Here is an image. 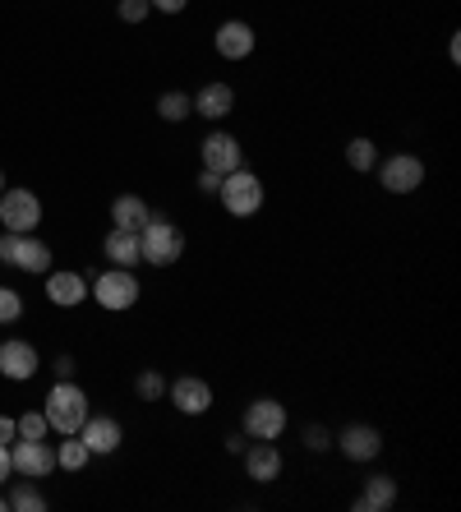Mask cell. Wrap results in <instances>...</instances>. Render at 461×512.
Instances as JSON below:
<instances>
[{
	"label": "cell",
	"mask_w": 461,
	"mask_h": 512,
	"mask_svg": "<svg viewBox=\"0 0 461 512\" xmlns=\"http://www.w3.org/2000/svg\"><path fill=\"white\" fill-rule=\"evenodd\" d=\"M42 416H47V425L56 429V434H79V425L93 416V411H88V393H83L74 379H56L47 402H42Z\"/></svg>",
	"instance_id": "obj_1"
},
{
	"label": "cell",
	"mask_w": 461,
	"mask_h": 512,
	"mask_svg": "<svg viewBox=\"0 0 461 512\" xmlns=\"http://www.w3.org/2000/svg\"><path fill=\"white\" fill-rule=\"evenodd\" d=\"M180 254H185V231H180L171 217L153 213L139 231V259L153 263V268H171Z\"/></svg>",
	"instance_id": "obj_2"
},
{
	"label": "cell",
	"mask_w": 461,
	"mask_h": 512,
	"mask_svg": "<svg viewBox=\"0 0 461 512\" xmlns=\"http://www.w3.org/2000/svg\"><path fill=\"white\" fill-rule=\"evenodd\" d=\"M217 199H222V208L231 217L249 222V217L263 213V199H268V190H263V180L254 176V171L240 167V171H226V176H222V185H217Z\"/></svg>",
	"instance_id": "obj_3"
},
{
	"label": "cell",
	"mask_w": 461,
	"mask_h": 512,
	"mask_svg": "<svg viewBox=\"0 0 461 512\" xmlns=\"http://www.w3.org/2000/svg\"><path fill=\"white\" fill-rule=\"evenodd\" d=\"M88 296H93L107 314H125V310H134V305H139L143 286H139V277H134V268H107V273L93 277Z\"/></svg>",
	"instance_id": "obj_4"
},
{
	"label": "cell",
	"mask_w": 461,
	"mask_h": 512,
	"mask_svg": "<svg viewBox=\"0 0 461 512\" xmlns=\"http://www.w3.org/2000/svg\"><path fill=\"white\" fill-rule=\"evenodd\" d=\"M286 425H291V416H286V402H277V397H254V402L245 406V416H240L245 439L277 443L286 434Z\"/></svg>",
	"instance_id": "obj_5"
},
{
	"label": "cell",
	"mask_w": 461,
	"mask_h": 512,
	"mask_svg": "<svg viewBox=\"0 0 461 512\" xmlns=\"http://www.w3.org/2000/svg\"><path fill=\"white\" fill-rule=\"evenodd\" d=\"M0 227L5 231H19V236H28V231L42 227V199H37L33 190H24V185H5V194H0Z\"/></svg>",
	"instance_id": "obj_6"
},
{
	"label": "cell",
	"mask_w": 461,
	"mask_h": 512,
	"mask_svg": "<svg viewBox=\"0 0 461 512\" xmlns=\"http://www.w3.org/2000/svg\"><path fill=\"white\" fill-rule=\"evenodd\" d=\"M379 185L388 194H397V199H406V194H415L420 185H425V162L415 153H392V157H379Z\"/></svg>",
	"instance_id": "obj_7"
},
{
	"label": "cell",
	"mask_w": 461,
	"mask_h": 512,
	"mask_svg": "<svg viewBox=\"0 0 461 512\" xmlns=\"http://www.w3.org/2000/svg\"><path fill=\"white\" fill-rule=\"evenodd\" d=\"M166 402L176 406L180 416H208L213 411V383L199 374H180L176 383H166Z\"/></svg>",
	"instance_id": "obj_8"
},
{
	"label": "cell",
	"mask_w": 461,
	"mask_h": 512,
	"mask_svg": "<svg viewBox=\"0 0 461 512\" xmlns=\"http://www.w3.org/2000/svg\"><path fill=\"white\" fill-rule=\"evenodd\" d=\"M199 157H203V167L217 171V176L245 167V148H240V139L231 130H208V139L199 143Z\"/></svg>",
	"instance_id": "obj_9"
},
{
	"label": "cell",
	"mask_w": 461,
	"mask_h": 512,
	"mask_svg": "<svg viewBox=\"0 0 461 512\" xmlns=\"http://www.w3.org/2000/svg\"><path fill=\"white\" fill-rule=\"evenodd\" d=\"M254 47H259V33H254L249 19H222V24H217L213 51L222 60H249L254 56Z\"/></svg>",
	"instance_id": "obj_10"
},
{
	"label": "cell",
	"mask_w": 461,
	"mask_h": 512,
	"mask_svg": "<svg viewBox=\"0 0 461 512\" xmlns=\"http://www.w3.org/2000/svg\"><path fill=\"white\" fill-rule=\"evenodd\" d=\"M37 370H42V356H37V346L28 337H5L0 342V374L10 383H28Z\"/></svg>",
	"instance_id": "obj_11"
},
{
	"label": "cell",
	"mask_w": 461,
	"mask_h": 512,
	"mask_svg": "<svg viewBox=\"0 0 461 512\" xmlns=\"http://www.w3.org/2000/svg\"><path fill=\"white\" fill-rule=\"evenodd\" d=\"M10 462H14V471H19V476L42 480V476H51V471H56V448H51L47 439H14L10 443Z\"/></svg>",
	"instance_id": "obj_12"
},
{
	"label": "cell",
	"mask_w": 461,
	"mask_h": 512,
	"mask_svg": "<svg viewBox=\"0 0 461 512\" xmlns=\"http://www.w3.org/2000/svg\"><path fill=\"white\" fill-rule=\"evenodd\" d=\"M332 448L346 457V462H374V457L383 453V434L374 425H346L337 439H332Z\"/></svg>",
	"instance_id": "obj_13"
},
{
	"label": "cell",
	"mask_w": 461,
	"mask_h": 512,
	"mask_svg": "<svg viewBox=\"0 0 461 512\" xmlns=\"http://www.w3.org/2000/svg\"><path fill=\"white\" fill-rule=\"evenodd\" d=\"M240 462H245V476L254 480V485H272V480H282V453H277V443H268V439L245 443Z\"/></svg>",
	"instance_id": "obj_14"
},
{
	"label": "cell",
	"mask_w": 461,
	"mask_h": 512,
	"mask_svg": "<svg viewBox=\"0 0 461 512\" xmlns=\"http://www.w3.org/2000/svg\"><path fill=\"white\" fill-rule=\"evenodd\" d=\"M79 439L88 443V453L93 457H111L120 453V443H125V429H120L116 416H88L79 425Z\"/></svg>",
	"instance_id": "obj_15"
},
{
	"label": "cell",
	"mask_w": 461,
	"mask_h": 512,
	"mask_svg": "<svg viewBox=\"0 0 461 512\" xmlns=\"http://www.w3.org/2000/svg\"><path fill=\"white\" fill-rule=\"evenodd\" d=\"M47 300L51 305H60V310H74V305H83L88 300V277L74 273V268H51L47 273Z\"/></svg>",
	"instance_id": "obj_16"
},
{
	"label": "cell",
	"mask_w": 461,
	"mask_h": 512,
	"mask_svg": "<svg viewBox=\"0 0 461 512\" xmlns=\"http://www.w3.org/2000/svg\"><path fill=\"white\" fill-rule=\"evenodd\" d=\"M231 111H236V88L231 84H203L194 93V116H203L208 125H222Z\"/></svg>",
	"instance_id": "obj_17"
},
{
	"label": "cell",
	"mask_w": 461,
	"mask_h": 512,
	"mask_svg": "<svg viewBox=\"0 0 461 512\" xmlns=\"http://www.w3.org/2000/svg\"><path fill=\"white\" fill-rule=\"evenodd\" d=\"M10 268L33 273V277H47L51 273V245H47V240H37L33 231H28V236H19V245H14V254H10Z\"/></svg>",
	"instance_id": "obj_18"
},
{
	"label": "cell",
	"mask_w": 461,
	"mask_h": 512,
	"mask_svg": "<svg viewBox=\"0 0 461 512\" xmlns=\"http://www.w3.org/2000/svg\"><path fill=\"white\" fill-rule=\"evenodd\" d=\"M392 503H397V476H369L365 480V489H360V494H355V503L351 508L355 512H388Z\"/></svg>",
	"instance_id": "obj_19"
},
{
	"label": "cell",
	"mask_w": 461,
	"mask_h": 512,
	"mask_svg": "<svg viewBox=\"0 0 461 512\" xmlns=\"http://www.w3.org/2000/svg\"><path fill=\"white\" fill-rule=\"evenodd\" d=\"M102 254L111 259V268H134L139 259V231H125V227H111L107 240H102Z\"/></svg>",
	"instance_id": "obj_20"
},
{
	"label": "cell",
	"mask_w": 461,
	"mask_h": 512,
	"mask_svg": "<svg viewBox=\"0 0 461 512\" xmlns=\"http://www.w3.org/2000/svg\"><path fill=\"white\" fill-rule=\"evenodd\" d=\"M153 217V208L139 199V194H120L111 203V227H125V231H143V222Z\"/></svg>",
	"instance_id": "obj_21"
},
{
	"label": "cell",
	"mask_w": 461,
	"mask_h": 512,
	"mask_svg": "<svg viewBox=\"0 0 461 512\" xmlns=\"http://www.w3.org/2000/svg\"><path fill=\"white\" fill-rule=\"evenodd\" d=\"M157 116H162L166 125H185V120L194 116V97L180 93V88H171V93L157 97Z\"/></svg>",
	"instance_id": "obj_22"
},
{
	"label": "cell",
	"mask_w": 461,
	"mask_h": 512,
	"mask_svg": "<svg viewBox=\"0 0 461 512\" xmlns=\"http://www.w3.org/2000/svg\"><path fill=\"white\" fill-rule=\"evenodd\" d=\"M88 462H93L88 443H83L79 434H60V448H56V466H60V471H83Z\"/></svg>",
	"instance_id": "obj_23"
},
{
	"label": "cell",
	"mask_w": 461,
	"mask_h": 512,
	"mask_svg": "<svg viewBox=\"0 0 461 512\" xmlns=\"http://www.w3.org/2000/svg\"><path fill=\"white\" fill-rule=\"evenodd\" d=\"M346 167L360 171V176H365V171H374V167H379V143L365 139V134H360V139H351V143H346Z\"/></svg>",
	"instance_id": "obj_24"
},
{
	"label": "cell",
	"mask_w": 461,
	"mask_h": 512,
	"mask_svg": "<svg viewBox=\"0 0 461 512\" xmlns=\"http://www.w3.org/2000/svg\"><path fill=\"white\" fill-rule=\"evenodd\" d=\"M10 512H47V494L33 485V476L10 489Z\"/></svg>",
	"instance_id": "obj_25"
},
{
	"label": "cell",
	"mask_w": 461,
	"mask_h": 512,
	"mask_svg": "<svg viewBox=\"0 0 461 512\" xmlns=\"http://www.w3.org/2000/svg\"><path fill=\"white\" fill-rule=\"evenodd\" d=\"M51 425L42 411H24V416H14V439H47Z\"/></svg>",
	"instance_id": "obj_26"
},
{
	"label": "cell",
	"mask_w": 461,
	"mask_h": 512,
	"mask_svg": "<svg viewBox=\"0 0 461 512\" xmlns=\"http://www.w3.org/2000/svg\"><path fill=\"white\" fill-rule=\"evenodd\" d=\"M134 393H139L143 402H162V397H166L162 370H139V379H134Z\"/></svg>",
	"instance_id": "obj_27"
},
{
	"label": "cell",
	"mask_w": 461,
	"mask_h": 512,
	"mask_svg": "<svg viewBox=\"0 0 461 512\" xmlns=\"http://www.w3.org/2000/svg\"><path fill=\"white\" fill-rule=\"evenodd\" d=\"M24 319V296L14 286H0V323H19Z\"/></svg>",
	"instance_id": "obj_28"
},
{
	"label": "cell",
	"mask_w": 461,
	"mask_h": 512,
	"mask_svg": "<svg viewBox=\"0 0 461 512\" xmlns=\"http://www.w3.org/2000/svg\"><path fill=\"white\" fill-rule=\"evenodd\" d=\"M116 14H120V19H125V24H143V19L153 14V5H148V0H120V5H116Z\"/></svg>",
	"instance_id": "obj_29"
},
{
	"label": "cell",
	"mask_w": 461,
	"mask_h": 512,
	"mask_svg": "<svg viewBox=\"0 0 461 512\" xmlns=\"http://www.w3.org/2000/svg\"><path fill=\"white\" fill-rule=\"evenodd\" d=\"M305 448H309V453H328V448H332V434L323 425H309L305 429Z\"/></svg>",
	"instance_id": "obj_30"
},
{
	"label": "cell",
	"mask_w": 461,
	"mask_h": 512,
	"mask_svg": "<svg viewBox=\"0 0 461 512\" xmlns=\"http://www.w3.org/2000/svg\"><path fill=\"white\" fill-rule=\"evenodd\" d=\"M153 5V14H185L190 10V0H148Z\"/></svg>",
	"instance_id": "obj_31"
},
{
	"label": "cell",
	"mask_w": 461,
	"mask_h": 512,
	"mask_svg": "<svg viewBox=\"0 0 461 512\" xmlns=\"http://www.w3.org/2000/svg\"><path fill=\"white\" fill-rule=\"evenodd\" d=\"M51 370H56V379H74V374H79V365H74V356H56V365H51Z\"/></svg>",
	"instance_id": "obj_32"
},
{
	"label": "cell",
	"mask_w": 461,
	"mask_h": 512,
	"mask_svg": "<svg viewBox=\"0 0 461 512\" xmlns=\"http://www.w3.org/2000/svg\"><path fill=\"white\" fill-rule=\"evenodd\" d=\"M217 185H222V176L203 167V171H199V194H217Z\"/></svg>",
	"instance_id": "obj_33"
},
{
	"label": "cell",
	"mask_w": 461,
	"mask_h": 512,
	"mask_svg": "<svg viewBox=\"0 0 461 512\" xmlns=\"http://www.w3.org/2000/svg\"><path fill=\"white\" fill-rule=\"evenodd\" d=\"M14 462H10V443H0V485H10Z\"/></svg>",
	"instance_id": "obj_34"
},
{
	"label": "cell",
	"mask_w": 461,
	"mask_h": 512,
	"mask_svg": "<svg viewBox=\"0 0 461 512\" xmlns=\"http://www.w3.org/2000/svg\"><path fill=\"white\" fill-rule=\"evenodd\" d=\"M245 443H249V439H245V429H240V434H226V453H236V457H240V453H245Z\"/></svg>",
	"instance_id": "obj_35"
},
{
	"label": "cell",
	"mask_w": 461,
	"mask_h": 512,
	"mask_svg": "<svg viewBox=\"0 0 461 512\" xmlns=\"http://www.w3.org/2000/svg\"><path fill=\"white\" fill-rule=\"evenodd\" d=\"M0 443H14V416H0Z\"/></svg>",
	"instance_id": "obj_36"
},
{
	"label": "cell",
	"mask_w": 461,
	"mask_h": 512,
	"mask_svg": "<svg viewBox=\"0 0 461 512\" xmlns=\"http://www.w3.org/2000/svg\"><path fill=\"white\" fill-rule=\"evenodd\" d=\"M448 56H452V65L461 60V37H457V33H452V42H448Z\"/></svg>",
	"instance_id": "obj_37"
},
{
	"label": "cell",
	"mask_w": 461,
	"mask_h": 512,
	"mask_svg": "<svg viewBox=\"0 0 461 512\" xmlns=\"http://www.w3.org/2000/svg\"><path fill=\"white\" fill-rule=\"evenodd\" d=\"M0 512H10V499H5V494H0Z\"/></svg>",
	"instance_id": "obj_38"
},
{
	"label": "cell",
	"mask_w": 461,
	"mask_h": 512,
	"mask_svg": "<svg viewBox=\"0 0 461 512\" xmlns=\"http://www.w3.org/2000/svg\"><path fill=\"white\" fill-rule=\"evenodd\" d=\"M0 194H5V167H0Z\"/></svg>",
	"instance_id": "obj_39"
}]
</instances>
